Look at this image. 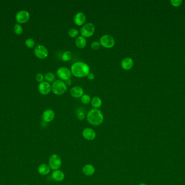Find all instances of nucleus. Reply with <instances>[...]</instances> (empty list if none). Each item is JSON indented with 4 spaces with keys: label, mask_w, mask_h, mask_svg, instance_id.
I'll return each instance as SVG.
<instances>
[{
    "label": "nucleus",
    "mask_w": 185,
    "mask_h": 185,
    "mask_svg": "<svg viewBox=\"0 0 185 185\" xmlns=\"http://www.w3.org/2000/svg\"><path fill=\"white\" fill-rule=\"evenodd\" d=\"M72 74L76 77L82 78L90 73V67L87 63L83 62H76L72 65L70 67Z\"/></svg>",
    "instance_id": "f257e3e1"
},
{
    "label": "nucleus",
    "mask_w": 185,
    "mask_h": 185,
    "mask_svg": "<svg viewBox=\"0 0 185 185\" xmlns=\"http://www.w3.org/2000/svg\"><path fill=\"white\" fill-rule=\"evenodd\" d=\"M87 121L92 126H98L103 123L104 117L102 112L98 109L90 110L86 116Z\"/></svg>",
    "instance_id": "f03ea898"
},
{
    "label": "nucleus",
    "mask_w": 185,
    "mask_h": 185,
    "mask_svg": "<svg viewBox=\"0 0 185 185\" xmlns=\"http://www.w3.org/2000/svg\"><path fill=\"white\" fill-rule=\"evenodd\" d=\"M67 90V86L63 81L55 80L52 85V91L55 95H62Z\"/></svg>",
    "instance_id": "7ed1b4c3"
},
{
    "label": "nucleus",
    "mask_w": 185,
    "mask_h": 185,
    "mask_svg": "<svg viewBox=\"0 0 185 185\" xmlns=\"http://www.w3.org/2000/svg\"><path fill=\"white\" fill-rule=\"evenodd\" d=\"M95 31V27L91 22L84 24L80 29L81 35L84 38H89L94 34Z\"/></svg>",
    "instance_id": "20e7f679"
},
{
    "label": "nucleus",
    "mask_w": 185,
    "mask_h": 185,
    "mask_svg": "<svg viewBox=\"0 0 185 185\" xmlns=\"http://www.w3.org/2000/svg\"><path fill=\"white\" fill-rule=\"evenodd\" d=\"M99 42L100 45L106 48H112L115 45V41L114 38L110 34H104L101 36Z\"/></svg>",
    "instance_id": "39448f33"
},
{
    "label": "nucleus",
    "mask_w": 185,
    "mask_h": 185,
    "mask_svg": "<svg viewBox=\"0 0 185 185\" xmlns=\"http://www.w3.org/2000/svg\"><path fill=\"white\" fill-rule=\"evenodd\" d=\"M62 160L58 155L52 154L49 157L48 164L49 166L52 170L55 171L59 169L62 166Z\"/></svg>",
    "instance_id": "423d86ee"
},
{
    "label": "nucleus",
    "mask_w": 185,
    "mask_h": 185,
    "mask_svg": "<svg viewBox=\"0 0 185 185\" xmlns=\"http://www.w3.org/2000/svg\"><path fill=\"white\" fill-rule=\"evenodd\" d=\"M56 74L61 81H66L70 79L72 72L70 69L66 67H60L56 71Z\"/></svg>",
    "instance_id": "0eeeda50"
},
{
    "label": "nucleus",
    "mask_w": 185,
    "mask_h": 185,
    "mask_svg": "<svg viewBox=\"0 0 185 185\" xmlns=\"http://www.w3.org/2000/svg\"><path fill=\"white\" fill-rule=\"evenodd\" d=\"M34 54L38 58L43 59L48 56L49 52L48 50L45 46L39 45L34 49Z\"/></svg>",
    "instance_id": "6e6552de"
},
{
    "label": "nucleus",
    "mask_w": 185,
    "mask_h": 185,
    "mask_svg": "<svg viewBox=\"0 0 185 185\" xmlns=\"http://www.w3.org/2000/svg\"><path fill=\"white\" fill-rule=\"evenodd\" d=\"M15 19L19 24H24L30 19V14L27 10H22L17 13Z\"/></svg>",
    "instance_id": "1a4fd4ad"
},
{
    "label": "nucleus",
    "mask_w": 185,
    "mask_h": 185,
    "mask_svg": "<svg viewBox=\"0 0 185 185\" xmlns=\"http://www.w3.org/2000/svg\"><path fill=\"white\" fill-rule=\"evenodd\" d=\"M38 90L41 94L43 95H48L52 90V85L46 81H43L39 84L38 86Z\"/></svg>",
    "instance_id": "9d476101"
},
{
    "label": "nucleus",
    "mask_w": 185,
    "mask_h": 185,
    "mask_svg": "<svg viewBox=\"0 0 185 185\" xmlns=\"http://www.w3.org/2000/svg\"><path fill=\"white\" fill-rule=\"evenodd\" d=\"M82 136L88 141H93L96 137V133L94 129L91 128H86L82 131Z\"/></svg>",
    "instance_id": "9b49d317"
},
{
    "label": "nucleus",
    "mask_w": 185,
    "mask_h": 185,
    "mask_svg": "<svg viewBox=\"0 0 185 185\" xmlns=\"http://www.w3.org/2000/svg\"><path fill=\"white\" fill-rule=\"evenodd\" d=\"M55 112L50 109L45 110L42 115V121L45 123H49L54 120L55 118Z\"/></svg>",
    "instance_id": "f8f14e48"
},
{
    "label": "nucleus",
    "mask_w": 185,
    "mask_h": 185,
    "mask_svg": "<svg viewBox=\"0 0 185 185\" xmlns=\"http://www.w3.org/2000/svg\"><path fill=\"white\" fill-rule=\"evenodd\" d=\"M86 20V16L83 12H78L74 17V23L75 25L79 26H81L84 25Z\"/></svg>",
    "instance_id": "ddd939ff"
},
{
    "label": "nucleus",
    "mask_w": 185,
    "mask_h": 185,
    "mask_svg": "<svg viewBox=\"0 0 185 185\" xmlns=\"http://www.w3.org/2000/svg\"><path fill=\"white\" fill-rule=\"evenodd\" d=\"M70 94L73 97L75 98H81L84 94V90L80 86H75L70 89Z\"/></svg>",
    "instance_id": "4468645a"
},
{
    "label": "nucleus",
    "mask_w": 185,
    "mask_h": 185,
    "mask_svg": "<svg viewBox=\"0 0 185 185\" xmlns=\"http://www.w3.org/2000/svg\"><path fill=\"white\" fill-rule=\"evenodd\" d=\"M134 65V60L131 57H126L121 62V66L124 70H129Z\"/></svg>",
    "instance_id": "2eb2a0df"
},
{
    "label": "nucleus",
    "mask_w": 185,
    "mask_h": 185,
    "mask_svg": "<svg viewBox=\"0 0 185 185\" xmlns=\"http://www.w3.org/2000/svg\"><path fill=\"white\" fill-rule=\"evenodd\" d=\"M65 174L62 171L57 169L55 171H53L52 174V178L54 181L56 182H62L65 179Z\"/></svg>",
    "instance_id": "dca6fc26"
},
{
    "label": "nucleus",
    "mask_w": 185,
    "mask_h": 185,
    "mask_svg": "<svg viewBox=\"0 0 185 185\" xmlns=\"http://www.w3.org/2000/svg\"><path fill=\"white\" fill-rule=\"evenodd\" d=\"M82 173L86 176H93L95 172V168L93 165L91 164H87L83 167Z\"/></svg>",
    "instance_id": "f3484780"
},
{
    "label": "nucleus",
    "mask_w": 185,
    "mask_h": 185,
    "mask_svg": "<svg viewBox=\"0 0 185 185\" xmlns=\"http://www.w3.org/2000/svg\"><path fill=\"white\" fill-rule=\"evenodd\" d=\"M87 40L86 38L82 36H78L75 39V45L77 47L80 49L84 48L87 45Z\"/></svg>",
    "instance_id": "a211bd4d"
},
{
    "label": "nucleus",
    "mask_w": 185,
    "mask_h": 185,
    "mask_svg": "<svg viewBox=\"0 0 185 185\" xmlns=\"http://www.w3.org/2000/svg\"><path fill=\"white\" fill-rule=\"evenodd\" d=\"M50 168L48 164H40L38 169V173L41 176H47L50 173Z\"/></svg>",
    "instance_id": "6ab92c4d"
},
{
    "label": "nucleus",
    "mask_w": 185,
    "mask_h": 185,
    "mask_svg": "<svg viewBox=\"0 0 185 185\" xmlns=\"http://www.w3.org/2000/svg\"><path fill=\"white\" fill-rule=\"evenodd\" d=\"M91 106L94 108V109H98L101 107L102 102L100 98L98 96H95L91 98Z\"/></svg>",
    "instance_id": "aec40b11"
},
{
    "label": "nucleus",
    "mask_w": 185,
    "mask_h": 185,
    "mask_svg": "<svg viewBox=\"0 0 185 185\" xmlns=\"http://www.w3.org/2000/svg\"><path fill=\"white\" fill-rule=\"evenodd\" d=\"M55 78L56 77L55 74L51 72H47L45 74V80L48 83H53L54 81H55Z\"/></svg>",
    "instance_id": "412c9836"
},
{
    "label": "nucleus",
    "mask_w": 185,
    "mask_h": 185,
    "mask_svg": "<svg viewBox=\"0 0 185 185\" xmlns=\"http://www.w3.org/2000/svg\"><path fill=\"white\" fill-rule=\"evenodd\" d=\"M72 57V53L70 51H66L63 52L62 55V60L63 62L69 61Z\"/></svg>",
    "instance_id": "4be33fe9"
},
{
    "label": "nucleus",
    "mask_w": 185,
    "mask_h": 185,
    "mask_svg": "<svg viewBox=\"0 0 185 185\" xmlns=\"http://www.w3.org/2000/svg\"><path fill=\"white\" fill-rule=\"evenodd\" d=\"M80 32L77 29L73 28H71L68 31V35L71 38H75L76 36H78Z\"/></svg>",
    "instance_id": "5701e85b"
},
{
    "label": "nucleus",
    "mask_w": 185,
    "mask_h": 185,
    "mask_svg": "<svg viewBox=\"0 0 185 185\" xmlns=\"http://www.w3.org/2000/svg\"><path fill=\"white\" fill-rule=\"evenodd\" d=\"M91 96L88 94H83L81 97V101L84 104H88L91 102Z\"/></svg>",
    "instance_id": "b1692460"
},
{
    "label": "nucleus",
    "mask_w": 185,
    "mask_h": 185,
    "mask_svg": "<svg viewBox=\"0 0 185 185\" xmlns=\"http://www.w3.org/2000/svg\"><path fill=\"white\" fill-rule=\"evenodd\" d=\"M85 112L81 109H79L76 111V117L77 119L80 121H83L85 118Z\"/></svg>",
    "instance_id": "393cba45"
},
{
    "label": "nucleus",
    "mask_w": 185,
    "mask_h": 185,
    "mask_svg": "<svg viewBox=\"0 0 185 185\" xmlns=\"http://www.w3.org/2000/svg\"><path fill=\"white\" fill-rule=\"evenodd\" d=\"M25 45L27 47L32 48L34 47L35 41L32 38H28L25 41Z\"/></svg>",
    "instance_id": "a878e982"
},
{
    "label": "nucleus",
    "mask_w": 185,
    "mask_h": 185,
    "mask_svg": "<svg viewBox=\"0 0 185 185\" xmlns=\"http://www.w3.org/2000/svg\"><path fill=\"white\" fill-rule=\"evenodd\" d=\"M14 31L15 33L17 35H20L23 32V28L20 24H15L14 26Z\"/></svg>",
    "instance_id": "bb28decb"
},
{
    "label": "nucleus",
    "mask_w": 185,
    "mask_h": 185,
    "mask_svg": "<svg viewBox=\"0 0 185 185\" xmlns=\"http://www.w3.org/2000/svg\"><path fill=\"white\" fill-rule=\"evenodd\" d=\"M100 43L98 41H94L91 43V48L93 50H98L99 48L100 47Z\"/></svg>",
    "instance_id": "cd10ccee"
},
{
    "label": "nucleus",
    "mask_w": 185,
    "mask_h": 185,
    "mask_svg": "<svg viewBox=\"0 0 185 185\" xmlns=\"http://www.w3.org/2000/svg\"><path fill=\"white\" fill-rule=\"evenodd\" d=\"M171 2L172 5L174 7H179L181 5L183 1L181 0H172L171 1Z\"/></svg>",
    "instance_id": "c85d7f7f"
},
{
    "label": "nucleus",
    "mask_w": 185,
    "mask_h": 185,
    "mask_svg": "<svg viewBox=\"0 0 185 185\" xmlns=\"http://www.w3.org/2000/svg\"><path fill=\"white\" fill-rule=\"evenodd\" d=\"M45 78V77L42 74H38L36 76V79L38 81V82L41 83L42 81H43V79Z\"/></svg>",
    "instance_id": "c756f323"
},
{
    "label": "nucleus",
    "mask_w": 185,
    "mask_h": 185,
    "mask_svg": "<svg viewBox=\"0 0 185 185\" xmlns=\"http://www.w3.org/2000/svg\"><path fill=\"white\" fill-rule=\"evenodd\" d=\"M87 78L89 80L93 81V80H94V79H95V75H94V74H93V73L90 72V73L87 75Z\"/></svg>",
    "instance_id": "7c9ffc66"
},
{
    "label": "nucleus",
    "mask_w": 185,
    "mask_h": 185,
    "mask_svg": "<svg viewBox=\"0 0 185 185\" xmlns=\"http://www.w3.org/2000/svg\"><path fill=\"white\" fill-rule=\"evenodd\" d=\"M65 83H66V85L67 86L71 85H72V80H71V79H69L68 80L65 81Z\"/></svg>",
    "instance_id": "2f4dec72"
},
{
    "label": "nucleus",
    "mask_w": 185,
    "mask_h": 185,
    "mask_svg": "<svg viewBox=\"0 0 185 185\" xmlns=\"http://www.w3.org/2000/svg\"><path fill=\"white\" fill-rule=\"evenodd\" d=\"M139 185H146V184H145V183H140V184H139Z\"/></svg>",
    "instance_id": "473e14b6"
},
{
    "label": "nucleus",
    "mask_w": 185,
    "mask_h": 185,
    "mask_svg": "<svg viewBox=\"0 0 185 185\" xmlns=\"http://www.w3.org/2000/svg\"></svg>",
    "instance_id": "72a5a7b5"
}]
</instances>
